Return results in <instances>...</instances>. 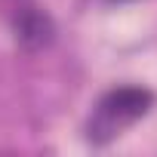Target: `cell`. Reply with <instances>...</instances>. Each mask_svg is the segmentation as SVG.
I'll use <instances>...</instances> for the list:
<instances>
[{
  "instance_id": "obj_1",
  "label": "cell",
  "mask_w": 157,
  "mask_h": 157,
  "mask_svg": "<svg viewBox=\"0 0 157 157\" xmlns=\"http://www.w3.org/2000/svg\"><path fill=\"white\" fill-rule=\"evenodd\" d=\"M154 102H157V96L148 86H139V83H123V86L108 90L96 102V108L86 120V132H83L86 142L90 145L114 142L117 136H123V129H129L132 123L148 117Z\"/></svg>"
},
{
  "instance_id": "obj_2",
  "label": "cell",
  "mask_w": 157,
  "mask_h": 157,
  "mask_svg": "<svg viewBox=\"0 0 157 157\" xmlns=\"http://www.w3.org/2000/svg\"><path fill=\"white\" fill-rule=\"evenodd\" d=\"M10 28H13L16 43H19L25 52H40V49H46V46L56 40V22H52V16H49L46 10L34 6L31 0L13 6V13H10Z\"/></svg>"
},
{
  "instance_id": "obj_3",
  "label": "cell",
  "mask_w": 157,
  "mask_h": 157,
  "mask_svg": "<svg viewBox=\"0 0 157 157\" xmlns=\"http://www.w3.org/2000/svg\"><path fill=\"white\" fill-rule=\"evenodd\" d=\"M108 3H123V0H108Z\"/></svg>"
}]
</instances>
